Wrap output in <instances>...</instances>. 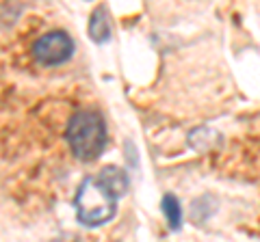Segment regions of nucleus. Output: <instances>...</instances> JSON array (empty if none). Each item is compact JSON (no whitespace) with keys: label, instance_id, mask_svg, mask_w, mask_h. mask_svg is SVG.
<instances>
[{"label":"nucleus","instance_id":"nucleus-2","mask_svg":"<svg viewBox=\"0 0 260 242\" xmlns=\"http://www.w3.org/2000/svg\"><path fill=\"white\" fill-rule=\"evenodd\" d=\"M76 216L85 227H98L115 216L117 197L100 182V177L87 175L76 192Z\"/></svg>","mask_w":260,"mask_h":242},{"label":"nucleus","instance_id":"nucleus-6","mask_svg":"<svg viewBox=\"0 0 260 242\" xmlns=\"http://www.w3.org/2000/svg\"><path fill=\"white\" fill-rule=\"evenodd\" d=\"M162 214H165L169 227H172V229H180L182 208H180V201H178L174 195H165V197H162Z\"/></svg>","mask_w":260,"mask_h":242},{"label":"nucleus","instance_id":"nucleus-5","mask_svg":"<svg viewBox=\"0 0 260 242\" xmlns=\"http://www.w3.org/2000/svg\"><path fill=\"white\" fill-rule=\"evenodd\" d=\"M89 35H91L93 42L98 44H104L109 42L111 37V22H109V13L104 7L95 9L91 15V22H89Z\"/></svg>","mask_w":260,"mask_h":242},{"label":"nucleus","instance_id":"nucleus-4","mask_svg":"<svg viewBox=\"0 0 260 242\" xmlns=\"http://www.w3.org/2000/svg\"><path fill=\"white\" fill-rule=\"evenodd\" d=\"M98 177H100V182H102L104 186H107L115 197H121V195H126V192H128V175L121 171L119 167H113V165L104 167Z\"/></svg>","mask_w":260,"mask_h":242},{"label":"nucleus","instance_id":"nucleus-7","mask_svg":"<svg viewBox=\"0 0 260 242\" xmlns=\"http://www.w3.org/2000/svg\"><path fill=\"white\" fill-rule=\"evenodd\" d=\"M52 242H78L74 236H61V238H56V240H52Z\"/></svg>","mask_w":260,"mask_h":242},{"label":"nucleus","instance_id":"nucleus-3","mask_svg":"<svg viewBox=\"0 0 260 242\" xmlns=\"http://www.w3.org/2000/svg\"><path fill=\"white\" fill-rule=\"evenodd\" d=\"M32 54H35L37 63L54 67L72 59V54H74V42L63 30H50V33L42 35L32 44Z\"/></svg>","mask_w":260,"mask_h":242},{"label":"nucleus","instance_id":"nucleus-1","mask_svg":"<svg viewBox=\"0 0 260 242\" xmlns=\"http://www.w3.org/2000/svg\"><path fill=\"white\" fill-rule=\"evenodd\" d=\"M72 154L83 163H91L104 151L107 145V124L93 110H78L70 119L68 130H65Z\"/></svg>","mask_w":260,"mask_h":242}]
</instances>
